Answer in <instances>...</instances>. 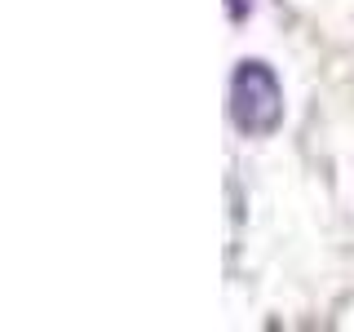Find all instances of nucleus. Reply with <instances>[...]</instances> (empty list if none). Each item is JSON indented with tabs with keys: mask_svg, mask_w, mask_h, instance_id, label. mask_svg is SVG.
Listing matches in <instances>:
<instances>
[{
	"mask_svg": "<svg viewBox=\"0 0 354 332\" xmlns=\"http://www.w3.org/2000/svg\"><path fill=\"white\" fill-rule=\"evenodd\" d=\"M235 124L248 133H266L279 124V84L266 62H243L235 71Z\"/></svg>",
	"mask_w": 354,
	"mask_h": 332,
	"instance_id": "1",
	"label": "nucleus"
}]
</instances>
